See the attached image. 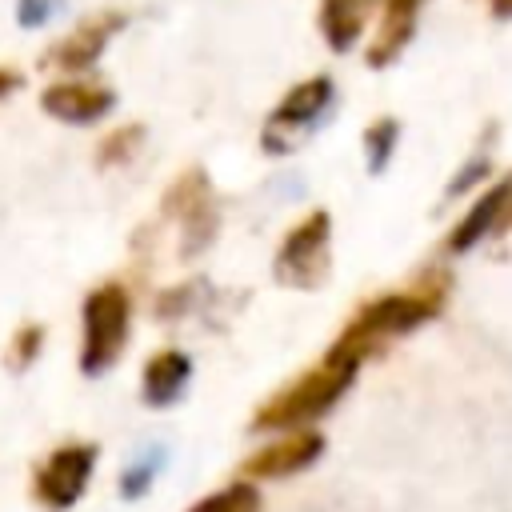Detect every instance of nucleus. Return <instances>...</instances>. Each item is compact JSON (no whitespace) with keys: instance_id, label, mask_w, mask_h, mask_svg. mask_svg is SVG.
<instances>
[{"instance_id":"nucleus-6","label":"nucleus","mask_w":512,"mask_h":512,"mask_svg":"<svg viewBox=\"0 0 512 512\" xmlns=\"http://www.w3.org/2000/svg\"><path fill=\"white\" fill-rule=\"evenodd\" d=\"M92 472H96V444H88V440L60 444L56 452H48L40 460V468L32 476V496L48 512H68L88 492Z\"/></svg>"},{"instance_id":"nucleus-18","label":"nucleus","mask_w":512,"mask_h":512,"mask_svg":"<svg viewBox=\"0 0 512 512\" xmlns=\"http://www.w3.org/2000/svg\"><path fill=\"white\" fill-rule=\"evenodd\" d=\"M140 144H144V128L140 124H120L96 144V164L100 168H120L140 152Z\"/></svg>"},{"instance_id":"nucleus-9","label":"nucleus","mask_w":512,"mask_h":512,"mask_svg":"<svg viewBox=\"0 0 512 512\" xmlns=\"http://www.w3.org/2000/svg\"><path fill=\"white\" fill-rule=\"evenodd\" d=\"M124 24H128V16H124V12H112V8L84 16V20H80L64 40H56V44L44 52V68H60V72H88V68L104 56L108 40H112Z\"/></svg>"},{"instance_id":"nucleus-11","label":"nucleus","mask_w":512,"mask_h":512,"mask_svg":"<svg viewBox=\"0 0 512 512\" xmlns=\"http://www.w3.org/2000/svg\"><path fill=\"white\" fill-rule=\"evenodd\" d=\"M420 4L424 0H380V24L376 36L364 48L368 68H388L392 60H400V52L412 44L416 36V20H420Z\"/></svg>"},{"instance_id":"nucleus-15","label":"nucleus","mask_w":512,"mask_h":512,"mask_svg":"<svg viewBox=\"0 0 512 512\" xmlns=\"http://www.w3.org/2000/svg\"><path fill=\"white\" fill-rule=\"evenodd\" d=\"M396 144H400V120L396 116H376L364 128V164H368V172H384Z\"/></svg>"},{"instance_id":"nucleus-10","label":"nucleus","mask_w":512,"mask_h":512,"mask_svg":"<svg viewBox=\"0 0 512 512\" xmlns=\"http://www.w3.org/2000/svg\"><path fill=\"white\" fill-rule=\"evenodd\" d=\"M116 92L96 80H56L40 92V108L60 124H96L112 112Z\"/></svg>"},{"instance_id":"nucleus-1","label":"nucleus","mask_w":512,"mask_h":512,"mask_svg":"<svg viewBox=\"0 0 512 512\" xmlns=\"http://www.w3.org/2000/svg\"><path fill=\"white\" fill-rule=\"evenodd\" d=\"M444 296H448V276H440V272H432V280L412 284L404 292H384V296L368 300L364 308H356V316L344 324V332L332 340L328 352L364 364V356L380 352L388 340L408 336L420 324H428L444 308Z\"/></svg>"},{"instance_id":"nucleus-4","label":"nucleus","mask_w":512,"mask_h":512,"mask_svg":"<svg viewBox=\"0 0 512 512\" xmlns=\"http://www.w3.org/2000/svg\"><path fill=\"white\" fill-rule=\"evenodd\" d=\"M332 104H336V84H332V76L316 72V76L292 84V88L280 96V104L268 112L264 132H260V148L272 152V156L296 152L300 140H308V136L328 120Z\"/></svg>"},{"instance_id":"nucleus-24","label":"nucleus","mask_w":512,"mask_h":512,"mask_svg":"<svg viewBox=\"0 0 512 512\" xmlns=\"http://www.w3.org/2000/svg\"><path fill=\"white\" fill-rule=\"evenodd\" d=\"M504 224H512V204H508V212H504Z\"/></svg>"},{"instance_id":"nucleus-7","label":"nucleus","mask_w":512,"mask_h":512,"mask_svg":"<svg viewBox=\"0 0 512 512\" xmlns=\"http://www.w3.org/2000/svg\"><path fill=\"white\" fill-rule=\"evenodd\" d=\"M164 216H176L184 256H196L216 236V200H212V180L204 176V168H188L168 184Z\"/></svg>"},{"instance_id":"nucleus-8","label":"nucleus","mask_w":512,"mask_h":512,"mask_svg":"<svg viewBox=\"0 0 512 512\" xmlns=\"http://www.w3.org/2000/svg\"><path fill=\"white\" fill-rule=\"evenodd\" d=\"M324 452V436L316 428H296V432H284L280 440H268L264 448H256L244 464H240V476L244 480H288L304 468H312Z\"/></svg>"},{"instance_id":"nucleus-2","label":"nucleus","mask_w":512,"mask_h":512,"mask_svg":"<svg viewBox=\"0 0 512 512\" xmlns=\"http://www.w3.org/2000/svg\"><path fill=\"white\" fill-rule=\"evenodd\" d=\"M356 372H360L356 360L328 352L316 368L292 376L280 392H272L252 412V432H296V428H312L348 392V384L356 380Z\"/></svg>"},{"instance_id":"nucleus-12","label":"nucleus","mask_w":512,"mask_h":512,"mask_svg":"<svg viewBox=\"0 0 512 512\" xmlns=\"http://www.w3.org/2000/svg\"><path fill=\"white\" fill-rule=\"evenodd\" d=\"M508 204H512V176H504L500 184H492L464 216H460V224L448 232V240H444V248L452 252V256H464V252H472L488 232H496L500 224H504V212H508Z\"/></svg>"},{"instance_id":"nucleus-19","label":"nucleus","mask_w":512,"mask_h":512,"mask_svg":"<svg viewBox=\"0 0 512 512\" xmlns=\"http://www.w3.org/2000/svg\"><path fill=\"white\" fill-rule=\"evenodd\" d=\"M488 172H492V160H488V152H476L472 160H464V164L456 168V176L448 180V188H444V196H448V200H456V196H464V192H468L472 184H480V180H484Z\"/></svg>"},{"instance_id":"nucleus-17","label":"nucleus","mask_w":512,"mask_h":512,"mask_svg":"<svg viewBox=\"0 0 512 512\" xmlns=\"http://www.w3.org/2000/svg\"><path fill=\"white\" fill-rule=\"evenodd\" d=\"M260 504L264 500H260V488L252 480H232L220 492L196 500L188 512H260Z\"/></svg>"},{"instance_id":"nucleus-13","label":"nucleus","mask_w":512,"mask_h":512,"mask_svg":"<svg viewBox=\"0 0 512 512\" xmlns=\"http://www.w3.org/2000/svg\"><path fill=\"white\" fill-rule=\"evenodd\" d=\"M380 8V0H320L316 8V28L324 36V44L344 56L360 44L364 28H368V16Z\"/></svg>"},{"instance_id":"nucleus-21","label":"nucleus","mask_w":512,"mask_h":512,"mask_svg":"<svg viewBox=\"0 0 512 512\" xmlns=\"http://www.w3.org/2000/svg\"><path fill=\"white\" fill-rule=\"evenodd\" d=\"M60 8H64V0H16V20L24 28H40L52 16H60Z\"/></svg>"},{"instance_id":"nucleus-3","label":"nucleus","mask_w":512,"mask_h":512,"mask_svg":"<svg viewBox=\"0 0 512 512\" xmlns=\"http://www.w3.org/2000/svg\"><path fill=\"white\" fill-rule=\"evenodd\" d=\"M128 332H132L128 288L116 284V280L96 284L84 296V308H80V372L84 376L108 372L120 360V352L128 344Z\"/></svg>"},{"instance_id":"nucleus-23","label":"nucleus","mask_w":512,"mask_h":512,"mask_svg":"<svg viewBox=\"0 0 512 512\" xmlns=\"http://www.w3.org/2000/svg\"><path fill=\"white\" fill-rule=\"evenodd\" d=\"M488 8L496 20H512V0H488Z\"/></svg>"},{"instance_id":"nucleus-14","label":"nucleus","mask_w":512,"mask_h":512,"mask_svg":"<svg viewBox=\"0 0 512 512\" xmlns=\"http://www.w3.org/2000/svg\"><path fill=\"white\" fill-rule=\"evenodd\" d=\"M188 380H192V360L180 348H160L148 356V364L140 372V396L152 408H168L184 396Z\"/></svg>"},{"instance_id":"nucleus-20","label":"nucleus","mask_w":512,"mask_h":512,"mask_svg":"<svg viewBox=\"0 0 512 512\" xmlns=\"http://www.w3.org/2000/svg\"><path fill=\"white\" fill-rule=\"evenodd\" d=\"M44 348V324H20L16 336H12V364L16 368H28Z\"/></svg>"},{"instance_id":"nucleus-5","label":"nucleus","mask_w":512,"mask_h":512,"mask_svg":"<svg viewBox=\"0 0 512 512\" xmlns=\"http://www.w3.org/2000/svg\"><path fill=\"white\" fill-rule=\"evenodd\" d=\"M332 272V216L324 208H312L308 216H300L272 260V276L284 288L296 292H316Z\"/></svg>"},{"instance_id":"nucleus-22","label":"nucleus","mask_w":512,"mask_h":512,"mask_svg":"<svg viewBox=\"0 0 512 512\" xmlns=\"http://www.w3.org/2000/svg\"><path fill=\"white\" fill-rule=\"evenodd\" d=\"M16 88H20V72L0 68V96H8V92H16Z\"/></svg>"},{"instance_id":"nucleus-16","label":"nucleus","mask_w":512,"mask_h":512,"mask_svg":"<svg viewBox=\"0 0 512 512\" xmlns=\"http://www.w3.org/2000/svg\"><path fill=\"white\" fill-rule=\"evenodd\" d=\"M164 464H168V452H164L160 444H152V448L136 452V456H132V464L120 472V496H124V500L144 496V492L152 488V480H156V472H160Z\"/></svg>"}]
</instances>
